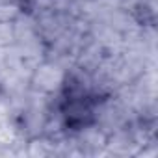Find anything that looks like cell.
Here are the masks:
<instances>
[{
	"instance_id": "1",
	"label": "cell",
	"mask_w": 158,
	"mask_h": 158,
	"mask_svg": "<svg viewBox=\"0 0 158 158\" xmlns=\"http://www.w3.org/2000/svg\"><path fill=\"white\" fill-rule=\"evenodd\" d=\"M67 82V71L52 60H43L30 74V89L54 97Z\"/></svg>"
},
{
	"instance_id": "2",
	"label": "cell",
	"mask_w": 158,
	"mask_h": 158,
	"mask_svg": "<svg viewBox=\"0 0 158 158\" xmlns=\"http://www.w3.org/2000/svg\"><path fill=\"white\" fill-rule=\"evenodd\" d=\"M91 114H93V121L104 130V132H114L117 128H123L130 123V110L125 108L117 99L115 95L110 97V99H104L102 102H99L95 108H91ZM134 115V114H132Z\"/></svg>"
},
{
	"instance_id": "3",
	"label": "cell",
	"mask_w": 158,
	"mask_h": 158,
	"mask_svg": "<svg viewBox=\"0 0 158 158\" xmlns=\"http://www.w3.org/2000/svg\"><path fill=\"white\" fill-rule=\"evenodd\" d=\"M139 143L134 138V132L128 130V125L123 128H117L108 134L104 152L115 154V156H128V154H138Z\"/></svg>"
},
{
	"instance_id": "4",
	"label": "cell",
	"mask_w": 158,
	"mask_h": 158,
	"mask_svg": "<svg viewBox=\"0 0 158 158\" xmlns=\"http://www.w3.org/2000/svg\"><path fill=\"white\" fill-rule=\"evenodd\" d=\"M106 139H108V132H104L97 123L86 125L74 136V141H76L78 147H80L82 152H86V151H89V152H102L104 147H106Z\"/></svg>"
},
{
	"instance_id": "5",
	"label": "cell",
	"mask_w": 158,
	"mask_h": 158,
	"mask_svg": "<svg viewBox=\"0 0 158 158\" xmlns=\"http://www.w3.org/2000/svg\"><path fill=\"white\" fill-rule=\"evenodd\" d=\"M56 154V141L45 134L34 136L28 141V149H26V156H34V158H47V156H54Z\"/></svg>"
},
{
	"instance_id": "6",
	"label": "cell",
	"mask_w": 158,
	"mask_h": 158,
	"mask_svg": "<svg viewBox=\"0 0 158 158\" xmlns=\"http://www.w3.org/2000/svg\"><path fill=\"white\" fill-rule=\"evenodd\" d=\"M23 11V6L19 0L13 2H0V23H13Z\"/></svg>"
},
{
	"instance_id": "7",
	"label": "cell",
	"mask_w": 158,
	"mask_h": 158,
	"mask_svg": "<svg viewBox=\"0 0 158 158\" xmlns=\"http://www.w3.org/2000/svg\"><path fill=\"white\" fill-rule=\"evenodd\" d=\"M15 43L13 23H0V47H10Z\"/></svg>"
}]
</instances>
